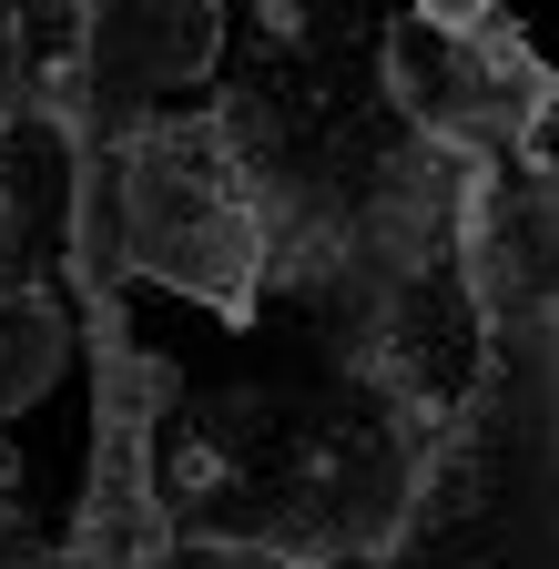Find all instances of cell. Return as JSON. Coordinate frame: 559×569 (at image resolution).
<instances>
[{"instance_id": "cell-1", "label": "cell", "mask_w": 559, "mask_h": 569, "mask_svg": "<svg viewBox=\"0 0 559 569\" xmlns=\"http://www.w3.org/2000/svg\"><path fill=\"white\" fill-rule=\"evenodd\" d=\"M254 203L193 153V132H143L132 142V173H122V254L183 284V296H214L224 316H244V284H254Z\"/></svg>"}, {"instance_id": "cell-2", "label": "cell", "mask_w": 559, "mask_h": 569, "mask_svg": "<svg viewBox=\"0 0 559 569\" xmlns=\"http://www.w3.org/2000/svg\"><path fill=\"white\" fill-rule=\"evenodd\" d=\"M387 102L458 142V153H499V142H529L559 112V71L519 41V31H428V21H397L387 31Z\"/></svg>"}, {"instance_id": "cell-3", "label": "cell", "mask_w": 559, "mask_h": 569, "mask_svg": "<svg viewBox=\"0 0 559 569\" xmlns=\"http://www.w3.org/2000/svg\"><path fill=\"white\" fill-rule=\"evenodd\" d=\"M417 21H428V31H488L499 0H417Z\"/></svg>"}, {"instance_id": "cell-4", "label": "cell", "mask_w": 559, "mask_h": 569, "mask_svg": "<svg viewBox=\"0 0 559 569\" xmlns=\"http://www.w3.org/2000/svg\"><path fill=\"white\" fill-rule=\"evenodd\" d=\"M0 82H11V21H0Z\"/></svg>"}]
</instances>
